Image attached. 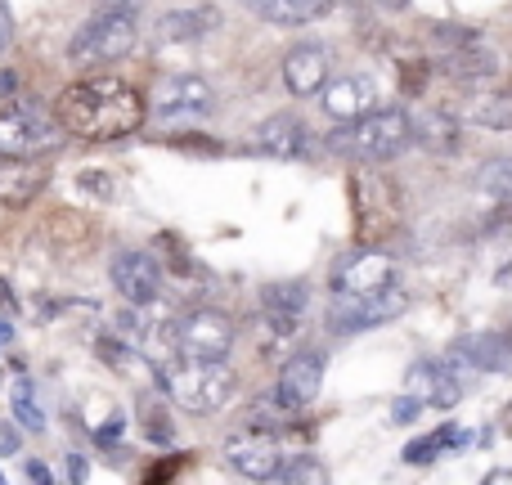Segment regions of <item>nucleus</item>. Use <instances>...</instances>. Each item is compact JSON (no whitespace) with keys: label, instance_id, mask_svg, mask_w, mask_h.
<instances>
[{"label":"nucleus","instance_id":"nucleus-31","mask_svg":"<svg viewBox=\"0 0 512 485\" xmlns=\"http://www.w3.org/2000/svg\"><path fill=\"white\" fill-rule=\"evenodd\" d=\"M117 436H122V418H113V423H104V427H99V432H95V441H99V445H113Z\"/></svg>","mask_w":512,"mask_h":485},{"label":"nucleus","instance_id":"nucleus-1","mask_svg":"<svg viewBox=\"0 0 512 485\" xmlns=\"http://www.w3.org/2000/svg\"><path fill=\"white\" fill-rule=\"evenodd\" d=\"M59 117L63 135L72 140H90V144H108V140H126L144 126L149 108H144L140 90L126 86L117 77H86L72 81L50 108Z\"/></svg>","mask_w":512,"mask_h":485},{"label":"nucleus","instance_id":"nucleus-8","mask_svg":"<svg viewBox=\"0 0 512 485\" xmlns=\"http://www.w3.org/2000/svg\"><path fill=\"white\" fill-rule=\"evenodd\" d=\"M212 113H216V90L207 77H198V72H176V77L158 81L153 117H158L162 126H194Z\"/></svg>","mask_w":512,"mask_h":485},{"label":"nucleus","instance_id":"nucleus-14","mask_svg":"<svg viewBox=\"0 0 512 485\" xmlns=\"http://www.w3.org/2000/svg\"><path fill=\"white\" fill-rule=\"evenodd\" d=\"M405 391L423 400V409H454L463 400V378L454 373L450 360H418L405 373Z\"/></svg>","mask_w":512,"mask_h":485},{"label":"nucleus","instance_id":"nucleus-32","mask_svg":"<svg viewBox=\"0 0 512 485\" xmlns=\"http://www.w3.org/2000/svg\"><path fill=\"white\" fill-rule=\"evenodd\" d=\"M14 41V23H9V9H5V0H0V50Z\"/></svg>","mask_w":512,"mask_h":485},{"label":"nucleus","instance_id":"nucleus-17","mask_svg":"<svg viewBox=\"0 0 512 485\" xmlns=\"http://www.w3.org/2000/svg\"><path fill=\"white\" fill-rule=\"evenodd\" d=\"M328 68H333V59H328L324 45H297V50H288V59H283V86H288V95L310 99L333 77Z\"/></svg>","mask_w":512,"mask_h":485},{"label":"nucleus","instance_id":"nucleus-37","mask_svg":"<svg viewBox=\"0 0 512 485\" xmlns=\"http://www.w3.org/2000/svg\"><path fill=\"white\" fill-rule=\"evenodd\" d=\"M373 5H382V9H405L409 0H373Z\"/></svg>","mask_w":512,"mask_h":485},{"label":"nucleus","instance_id":"nucleus-33","mask_svg":"<svg viewBox=\"0 0 512 485\" xmlns=\"http://www.w3.org/2000/svg\"><path fill=\"white\" fill-rule=\"evenodd\" d=\"M23 472H27V481H41V485H45V481H50V468H45V463H36V459H32V463H27V468H23Z\"/></svg>","mask_w":512,"mask_h":485},{"label":"nucleus","instance_id":"nucleus-27","mask_svg":"<svg viewBox=\"0 0 512 485\" xmlns=\"http://www.w3.org/2000/svg\"><path fill=\"white\" fill-rule=\"evenodd\" d=\"M9 405H14L18 427H27V432H45V414H41V405H36V396H32V387H27V382H18V387H14Z\"/></svg>","mask_w":512,"mask_h":485},{"label":"nucleus","instance_id":"nucleus-29","mask_svg":"<svg viewBox=\"0 0 512 485\" xmlns=\"http://www.w3.org/2000/svg\"><path fill=\"white\" fill-rule=\"evenodd\" d=\"M418 414H423V400H418V396H409V391L396 400V405H391V423H396V427H409Z\"/></svg>","mask_w":512,"mask_h":485},{"label":"nucleus","instance_id":"nucleus-12","mask_svg":"<svg viewBox=\"0 0 512 485\" xmlns=\"http://www.w3.org/2000/svg\"><path fill=\"white\" fill-rule=\"evenodd\" d=\"M319 108L333 117L337 126L355 122V117L373 113L378 108V81L364 77V72H342V77H328L319 86Z\"/></svg>","mask_w":512,"mask_h":485},{"label":"nucleus","instance_id":"nucleus-23","mask_svg":"<svg viewBox=\"0 0 512 485\" xmlns=\"http://www.w3.org/2000/svg\"><path fill=\"white\" fill-rule=\"evenodd\" d=\"M459 117L472 126H490V131H512V86H499V90L468 99L459 108Z\"/></svg>","mask_w":512,"mask_h":485},{"label":"nucleus","instance_id":"nucleus-22","mask_svg":"<svg viewBox=\"0 0 512 485\" xmlns=\"http://www.w3.org/2000/svg\"><path fill=\"white\" fill-rule=\"evenodd\" d=\"M243 5H248L256 18H265V23L306 27V23H315L319 14H328L333 0H243Z\"/></svg>","mask_w":512,"mask_h":485},{"label":"nucleus","instance_id":"nucleus-26","mask_svg":"<svg viewBox=\"0 0 512 485\" xmlns=\"http://www.w3.org/2000/svg\"><path fill=\"white\" fill-rule=\"evenodd\" d=\"M477 189L495 198H512V158H486L477 167Z\"/></svg>","mask_w":512,"mask_h":485},{"label":"nucleus","instance_id":"nucleus-19","mask_svg":"<svg viewBox=\"0 0 512 485\" xmlns=\"http://www.w3.org/2000/svg\"><path fill=\"white\" fill-rule=\"evenodd\" d=\"M261 306H265V324H270L279 337H288V333H297V324L306 319L310 292H306V283L283 279V283H270V288L261 292Z\"/></svg>","mask_w":512,"mask_h":485},{"label":"nucleus","instance_id":"nucleus-10","mask_svg":"<svg viewBox=\"0 0 512 485\" xmlns=\"http://www.w3.org/2000/svg\"><path fill=\"white\" fill-rule=\"evenodd\" d=\"M391 283H400V265L382 247H360L333 265V297H369Z\"/></svg>","mask_w":512,"mask_h":485},{"label":"nucleus","instance_id":"nucleus-38","mask_svg":"<svg viewBox=\"0 0 512 485\" xmlns=\"http://www.w3.org/2000/svg\"><path fill=\"white\" fill-rule=\"evenodd\" d=\"M486 481H490V485H504V481H512V472H490Z\"/></svg>","mask_w":512,"mask_h":485},{"label":"nucleus","instance_id":"nucleus-36","mask_svg":"<svg viewBox=\"0 0 512 485\" xmlns=\"http://www.w3.org/2000/svg\"><path fill=\"white\" fill-rule=\"evenodd\" d=\"M9 90H14V77H9V72H0V95H9Z\"/></svg>","mask_w":512,"mask_h":485},{"label":"nucleus","instance_id":"nucleus-9","mask_svg":"<svg viewBox=\"0 0 512 485\" xmlns=\"http://www.w3.org/2000/svg\"><path fill=\"white\" fill-rule=\"evenodd\" d=\"M171 337H176L180 355H189V360H230V351H234V319L225 315V310L198 306V310H189V315L176 319Z\"/></svg>","mask_w":512,"mask_h":485},{"label":"nucleus","instance_id":"nucleus-15","mask_svg":"<svg viewBox=\"0 0 512 485\" xmlns=\"http://www.w3.org/2000/svg\"><path fill=\"white\" fill-rule=\"evenodd\" d=\"M310 140H315V135H310L306 122H297V117H288V113H274L270 122H261L252 131V153H265V158H279V162H301L315 149Z\"/></svg>","mask_w":512,"mask_h":485},{"label":"nucleus","instance_id":"nucleus-28","mask_svg":"<svg viewBox=\"0 0 512 485\" xmlns=\"http://www.w3.org/2000/svg\"><path fill=\"white\" fill-rule=\"evenodd\" d=\"M274 481H283V485H292V481H315V485H324L328 472L319 468L315 459H283L279 468H274Z\"/></svg>","mask_w":512,"mask_h":485},{"label":"nucleus","instance_id":"nucleus-16","mask_svg":"<svg viewBox=\"0 0 512 485\" xmlns=\"http://www.w3.org/2000/svg\"><path fill=\"white\" fill-rule=\"evenodd\" d=\"M450 364L477 373H512V337L504 333H463L450 346Z\"/></svg>","mask_w":512,"mask_h":485},{"label":"nucleus","instance_id":"nucleus-18","mask_svg":"<svg viewBox=\"0 0 512 485\" xmlns=\"http://www.w3.org/2000/svg\"><path fill=\"white\" fill-rule=\"evenodd\" d=\"M225 463L248 481H274V468L283 463V450L270 436H234L225 445Z\"/></svg>","mask_w":512,"mask_h":485},{"label":"nucleus","instance_id":"nucleus-39","mask_svg":"<svg viewBox=\"0 0 512 485\" xmlns=\"http://www.w3.org/2000/svg\"><path fill=\"white\" fill-rule=\"evenodd\" d=\"M9 337H14V328H9L5 319H0V342H9Z\"/></svg>","mask_w":512,"mask_h":485},{"label":"nucleus","instance_id":"nucleus-25","mask_svg":"<svg viewBox=\"0 0 512 485\" xmlns=\"http://www.w3.org/2000/svg\"><path fill=\"white\" fill-rule=\"evenodd\" d=\"M459 450V445H468V436L459 432V427H441V432H432V436H418V441H409L405 445V463L409 468H432L436 459H441V450Z\"/></svg>","mask_w":512,"mask_h":485},{"label":"nucleus","instance_id":"nucleus-5","mask_svg":"<svg viewBox=\"0 0 512 485\" xmlns=\"http://www.w3.org/2000/svg\"><path fill=\"white\" fill-rule=\"evenodd\" d=\"M63 144V126L50 108L14 99L0 108V158H45Z\"/></svg>","mask_w":512,"mask_h":485},{"label":"nucleus","instance_id":"nucleus-7","mask_svg":"<svg viewBox=\"0 0 512 485\" xmlns=\"http://www.w3.org/2000/svg\"><path fill=\"white\" fill-rule=\"evenodd\" d=\"M409 306L405 288L391 283L382 292H369V297H333L328 306V333L337 337H355V333H369V328H382L391 319H400Z\"/></svg>","mask_w":512,"mask_h":485},{"label":"nucleus","instance_id":"nucleus-30","mask_svg":"<svg viewBox=\"0 0 512 485\" xmlns=\"http://www.w3.org/2000/svg\"><path fill=\"white\" fill-rule=\"evenodd\" d=\"M90 477V468H86V459H81V454H68V481H86Z\"/></svg>","mask_w":512,"mask_h":485},{"label":"nucleus","instance_id":"nucleus-42","mask_svg":"<svg viewBox=\"0 0 512 485\" xmlns=\"http://www.w3.org/2000/svg\"><path fill=\"white\" fill-rule=\"evenodd\" d=\"M0 485H5V472H0Z\"/></svg>","mask_w":512,"mask_h":485},{"label":"nucleus","instance_id":"nucleus-24","mask_svg":"<svg viewBox=\"0 0 512 485\" xmlns=\"http://www.w3.org/2000/svg\"><path fill=\"white\" fill-rule=\"evenodd\" d=\"M409 126H414V144H427V149H436V153H445V149L459 144V122H454L445 108L409 117Z\"/></svg>","mask_w":512,"mask_h":485},{"label":"nucleus","instance_id":"nucleus-35","mask_svg":"<svg viewBox=\"0 0 512 485\" xmlns=\"http://www.w3.org/2000/svg\"><path fill=\"white\" fill-rule=\"evenodd\" d=\"M495 283H499V288H512V261H508V265H504V270H499V274H495Z\"/></svg>","mask_w":512,"mask_h":485},{"label":"nucleus","instance_id":"nucleus-6","mask_svg":"<svg viewBox=\"0 0 512 485\" xmlns=\"http://www.w3.org/2000/svg\"><path fill=\"white\" fill-rule=\"evenodd\" d=\"M436 68L454 81H490L499 72V59L472 27H436L432 36Z\"/></svg>","mask_w":512,"mask_h":485},{"label":"nucleus","instance_id":"nucleus-41","mask_svg":"<svg viewBox=\"0 0 512 485\" xmlns=\"http://www.w3.org/2000/svg\"><path fill=\"white\" fill-rule=\"evenodd\" d=\"M504 427H508V436H512V405H508V418H504Z\"/></svg>","mask_w":512,"mask_h":485},{"label":"nucleus","instance_id":"nucleus-40","mask_svg":"<svg viewBox=\"0 0 512 485\" xmlns=\"http://www.w3.org/2000/svg\"><path fill=\"white\" fill-rule=\"evenodd\" d=\"M0 301H5V306H14V297H9V288H5V279H0Z\"/></svg>","mask_w":512,"mask_h":485},{"label":"nucleus","instance_id":"nucleus-4","mask_svg":"<svg viewBox=\"0 0 512 485\" xmlns=\"http://www.w3.org/2000/svg\"><path fill=\"white\" fill-rule=\"evenodd\" d=\"M140 41V23H135V9L131 5H113V9H99L90 23H81V32L68 41V59L77 68H108V63L126 59Z\"/></svg>","mask_w":512,"mask_h":485},{"label":"nucleus","instance_id":"nucleus-21","mask_svg":"<svg viewBox=\"0 0 512 485\" xmlns=\"http://www.w3.org/2000/svg\"><path fill=\"white\" fill-rule=\"evenodd\" d=\"M221 27V14L212 5H198V9H171V14L158 18V41L167 45H185V41H203L207 32Z\"/></svg>","mask_w":512,"mask_h":485},{"label":"nucleus","instance_id":"nucleus-34","mask_svg":"<svg viewBox=\"0 0 512 485\" xmlns=\"http://www.w3.org/2000/svg\"><path fill=\"white\" fill-rule=\"evenodd\" d=\"M14 450H18V436L9 427H0V454H14Z\"/></svg>","mask_w":512,"mask_h":485},{"label":"nucleus","instance_id":"nucleus-3","mask_svg":"<svg viewBox=\"0 0 512 485\" xmlns=\"http://www.w3.org/2000/svg\"><path fill=\"white\" fill-rule=\"evenodd\" d=\"M158 382L171 405L194 418L221 414L234 400V391H239V378H234V369L225 360H189V355L185 360H171L167 369L158 373Z\"/></svg>","mask_w":512,"mask_h":485},{"label":"nucleus","instance_id":"nucleus-11","mask_svg":"<svg viewBox=\"0 0 512 485\" xmlns=\"http://www.w3.org/2000/svg\"><path fill=\"white\" fill-rule=\"evenodd\" d=\"M108 279H113V288L122 292L131 306H149V301H158L167 274H162V265H158V256H153V252H140V247H131V252H117L113 256V265H108Z\"/></svg>","mask_w":512,"mask_h":485},{"label":"nucleus","instance_id":"nucleus-13","mask_svg":"<svg viewBox=\"0 0 512 485\" xmlns=\"http://www.w3.org/2000/svg\"><path fill=\"white\" fill-rule=\"evenodd\" d=\"M324 387V355L319 351H297L288 364L279 369V382H274V405L279 409H306L310 400Z\"/></svg>","mask_w":512,"mask_h":485},{"label":"nucleus","instance_id":"nucleus-2","mask_svg":"<svg viewBox=\"0 0 512 485\" xmlns=\"http://www.w3.org/2000/svg\"><path fill=\"white\" fill-rule=\"evenodd\" d=\"M414 144V126H409L405 108H373V113L355 117V122H342L333 135H328V153L351 162H391Z\"/></svg>","mask_w":512,"mask_h":485},{"label":"nucleus","instance_id":"nucleus-20","mask_svg":"<svg viewBox=\"0 0 512 485\" xmlns=\"http://www.w3.org/2000/svg\"><path fill=\"white\" fill-rule=\"evenodd\" d=\"M45 185V171L32 158H0V207L23 212Z\"/></svg>","mask_w":512,"mask_h":485}]
</instances>
